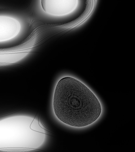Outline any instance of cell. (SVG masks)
<instances>
[{"label": "cell", "mask_w": 135, "mask_h": 152, "mask_svg": "<svg viewBox=\"0 0 135 152\" xmlns=\"http://www.w3.org/2000/svg\"><path fill=\"white\" fill-rule=\"evenodd\" d=\"M53 108L59 121L77 128L93 124L102 111L95 94L82 82L70 77L58 82L54 91Z\"/></svg>", "instance_id": "6da1fadb"}, {"label": "cell", "mask_w": 135, "mask_h": 152, "mask_svg": "<svg viewBox=\"0 0 135 152\" xmlns=\"http://www.w3.org/2000/svg\"><path fill=\"white\" fill-rule=\"evenodd\" d=\"M46 137L44 128L35 118L16 116L1 121L0 148L4 152H26L37 149Z\"/></svg>", "instance_id": "7a4b0ae2"}, {"label": "cell", "mask_w": 135, "mask_h": 152, "mask_svg": "<svg viewBox=\"0 0 135 152\" xmlns=\"http://www.w3.org/2000/svg\"><path fill=\"white\" fill-rule=\"evenodd\" d=\"M78 1L42 0L41 5L47 14L54 16H63L72 13L76 8Z\"/></svg>", "instance_id": "3957f363"}, {"label": "cell", "mask_w": 135, "mask_h": 152, "mask_svg": "<svg viewBox=\"0 0 135 152\" xmlns=\"http://www.w3.org/2000/svg\"><path fill=\"white\" fill-rule=\"evenodd\" d=\"M20 29V24L16 19L8 16H0V41L15 38Z\"/></svg>", "instance_id": "277c9868"}]
</instances>
